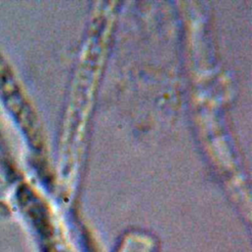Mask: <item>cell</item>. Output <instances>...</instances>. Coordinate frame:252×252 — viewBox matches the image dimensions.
Returning <instances> with one entry per match:
<instances>
[{
	"instance_id": "cell-1",
	"label": "cell",
	"mask_w": 252,
	"mask_h": 252,
	"mask_svg": "<svg viewBox=\"0 0 252 252\" xmlns=\"http://www.w3.org/2000/svg\"><path fill=\"white\" fill-rule=\"evenodd\" d=\"M0 97L15 119L30 132L29 126L34 124L32 113L11 69L2 57H0Z\"/></svg>"
}]
</instances>
